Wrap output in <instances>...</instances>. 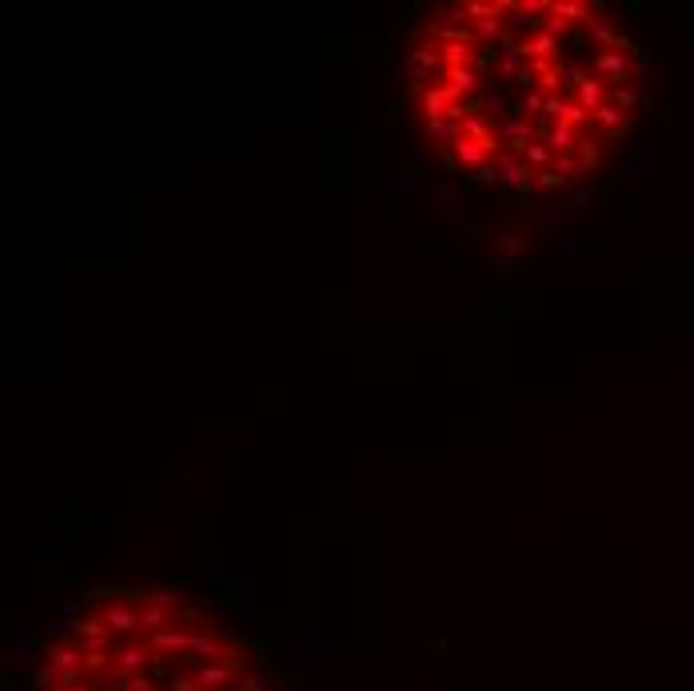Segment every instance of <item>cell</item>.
I'll return each instance as SVG.
<instances>
[{
  "instance_id": "obj_1",
  "label": "cell",
  "mask_w": 694,
  "mask_h": 691,
  "mask_svg": "<svg viewBox=\"0 0 694 691\" xmlns=\"http://www.w3.org/2000/svg\"><path fill=\"white\" fill-rule=\"evenodd\" d=\"M404 105L451 173L507 192H567L635 132L642 61L595 0H451L411 32Z\"/></svg>"
},
{
  "instance_id": "obj_2",
  "label": "cell",
  "mask_w": 694,
  "mask_h": 691,
  "mask_svg": "<svg viewBox=\"0 0 694 691\" xmlns=\"http://www.w3.org/2000/svg\"><path fill=\"white\" fill-rule=\"evenodd\" d=\"M37 691H268L247 639L164 587L96 592L48 636Z\"/></svg>"
}]
</instances>
